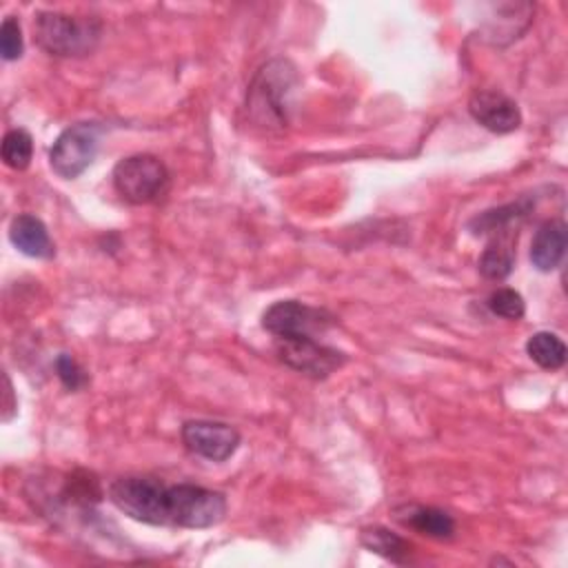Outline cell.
I'll return each instance as SVG.
<instances>
[{"mask_svg":"<svg viewBox=\"0 0 568 568\" xmlns=\"http://www.w3.org/2000/svg\"><path fill=\"white\" fill-rule=\"evenodd\" d=\"M33 158V138L27 129H11L2 138V160L13 171H24Z\"/></svg>","mask_w":568,"mask_h":568,"instance_id":"e0dca14e","label":"cell"},{"mask_svg":"<svg viewBox=\"0 0 568 568\" xmlns=\"http://www.w3.org/2000/svg\"><path fill=\"white\" fill-rule=\"evenodd\" d=\"M111 504L149 526L211 528L226 517V497L195 484H166L158 477L126 475L109 486Z\"/></svg>","mask_w":568,"mask_h":568,"instance_id":"6da1fadb","label":"cell"},{"mask_svg":"<svg viewBox=\"0 0 568 568\" xmlns=\"http://www.w3.org/2000/svg\"><path fill=\"white\" fill-rule=\"evenodd\" d=\"M359 541L364 548L382 555L384 559H388L393 564H406L410 557V544L402 535H397L384 526L364 528L359 535Z\"/></svg>","mask_w":568,"mask_h":568,"instance_id":"9a60e30c","label":"cell"},{"mask_svg":"<svg viewBox=\"0 0 568 568\" xmlns=\"http://www.w3.org/2000/svg\"><path fill=\"white\" fill-rule=\"evenodd\" d=\"M486 304H488L490 313H495V315H499L504 320H513V322L521 320L524 313H526V302H524L521 293L510 288V286H501V288L493 291L488 295Z\"/></svg>","mask_w":568,"mask_h":568,"instance_id":"d6986e66","label":"cell"},{"mask_svg":"<svg viewBox=\"0 0 568 568\" xmlns=\"http://www.w3.org/2000/svg\"><path fill=\"white\" fill-rule=\"evenodd\" d=\"M36 44L55 58H84L102 38V22L91 16L38 11L33 16Z\"/></svg>","mask_w":568,"mask_h":568,"instance_id":"3957f363","label":"cell"},{"mask_svg":"<svg viewBox=\"0 0 568 568\" xmlns=\"http://www.w3.org/2000/svg\"><path fill=\"white\" fill-rule=\"evenodd\" d=\"M395 519L402 526H408L430 539H450L457 528L453 515L435 506H419V504L402 506L395 510Z\"/></svg>","mask_w":568,"mask_h":568,"instance_id":"7c38bea8","label":"cell"},{"mask_svg":"<svg viewBox=\"0 0 568 568\" xmlns=\"http://www.w3.org/2000/svg\"><path fill=\"white\" fill-rule=\"evenodd\" d=\"M273 346L280 362L313 379L328 377L348 359L344 351H337L317 337H275Z\"/></svg>","mask_w":568,"mask_h":568,"instance_id":"52a82bcc","label":"cell"},{"mask_svg":"<svg viewBox=\"0 0 568 568\" xmlns=\"http://www.w3.org/2000/svg\"><path fill=\"white\" fill-rule=\"evenodd\" d=\"M182 444L209 462H226L240 448L242 435L235 426L213 419H189L180 428Z\"/></svg>","mask_w":568,"mask_h":568,"instance_id":"ba28073f","label":"cell"},{"mask_svg":"<svg viewBox=\"0 0 568 568\" xmlns=\"http://www.w3.org/2000/svg\"><path fill=\"white\" fill-rule=\"evenodd\" d=\"M335 324V317L297 300H280L262 313V328L273 337H317Z\"/></svg>","mask_w":568,"mask_h":568,"instance_id":"8992f818","label":"cell"},{"mask_svg":"<svg viewBox=\"0 0 568 568\" xmlns=\"http://www.w3.org/2000/svg\"><path fill=\"white\" fill-rule=\"evenodd\" d=\"M24 51V42H22V29L16 16H7L0 24V53L7 62L18 60Z\"/></svg>","mask_w":568,"mask_h":568,"instance_id":"ffe728a7","label":"cell"},{"mask_svg":"<svg viewBox=\"0 0 568 568\" xmlns=\"http://www.w3.org/2000/svg\"><path fill=\"white\" fill-rule=\"evenodd\" d=\"M468 113L493 133H513L521 124L517 102L497 89H475L468 98Z\"/></svg>","mask_w":568,"mask_h":568,"instance_id":"9c48e42d","label":"cell"},{"mask_svg":"<svg viewBox=\"0 0 568 568\" xmlns=\"http://www.w3.org/2000/svg\"><path fill=\"white\" fill-rule=\"evenodd\" d=\"M568 242V226L564 220H546L532 235L530 262L537 271L548 273L564 260Z\"/></svg>","mask_w":568,"mask_h":568,"instance_id":"8fae6325","label":"cell"},{"mask_svg":"<svg viewBox=\"0 0 568 568\" xmlns=\"http://www.w3.org/2000/svg\"><path fill=\"white\" fill-rule=\"evenodd\" d=\"M295 84L297 73L288 60L275 58L262 64L246 91V113L253 124L266 131L284 129L288 124V106Z\"/></svg>","mask_w":568,"mask_h":568,"instance_id":"7a4b0ae2","label":"cell"},{"mask_svg":"<svg viewBox=\"0 0 568 568\" xmlns=\"http://www.w3.org/2000/svg\"><path fill=\"white\" fill-rule=\"evenodd\" d=\"M100 146V126L95 122H78L67 126L49 151L51 169L64 178L75 180L95 160Z\"/></svg>","mask_w":568,"mask_h":568,"instance_id":"5b68a950","label":"cell"},{"mask_svg":"<svg viewBox=\"0 0 568 568\" xmlns=\"http://www.w3.org/2000/svg\"><path fill=\"white\" fill-rule=\"evenodd\" d=\"M55 373H58V379L62 382V386L69 388V390H80L89 382L84 368L69 353H60L58 355Z\"/></svg>","mask_w":568,"mask_h":568,"instance_id":"44dd1931","label":"cell"},{"mask_svg":"<svg viewBox=\"0 0 568 568\" xmlns=\"http://www.w3.org/2000/svg\"><path fill=\"white\" fill-rule=\"evenodd\" d=\"M515 242H517V231H504L493 235V240L486 244L479 257V273L486 280L499 282L510 275L515 266Z\"/></svg>","mask_w":568,"mask_h":568,"instance_id":"4fadbf2b","label":"cell"},{"mask_svg":"<svg viewBox=\"0 0 568 568\" xmlns=\"http://www.w3.org/2000/svg\"><path fill=\"white\" fill-rule=\"evenodd\" d=\"M62 495L69 504L75 506H91L95 501L102 499V486L98 481L95 475L87 473V470H75L67 477Z\"/></svg>","mask_w":568,"mask_h":568,"instance_id":"ac0fdd59","label":"cell"},{"mask_svg":"<svg viewBox=\"0 0 568 568\" xmlns=\"http://www.w3.org/2000/svg\"><path fill=\"white\" fill-rule=\"evenodd\" d=\"M532 209V202L528 197H521L517 202L497 206V209H488L479 215H475L468 222V229L475 235H484V233H504V231H513V224H519Z\"/></svg>","mask_w":568,"mask_h":568,"instance_id":"5bb4252c","label":"cell"},{"mask_svg":"<svg viewBox=\"0 0 568 568\" xmlns=\"http://www.w3.org/2000/svg\"><path fill=\"white\" fill-rule=\"evenodd\" d=\"M115 193L129 204H153L169 193L171 173L166 164L151 153L122 158L111 173Z\"/></svg>","mask_w":568,"mask_h":568,"instance_id":"277c9868","label":"cell"},{"mask_svg":"<svg viewBox=\"0 0 568 568\" xmlns=\"http://www.w3.org/2000/svg\"><path fill=\"white\" fill-rule=\"evenodd\" d=\"M526 353L544 371H559L566 364V344L550 331L532 333L526 342Z\"/></svg>","mask_w":568,"mask_h":568,"instance_id":"2e32d148","label":"cell"},{"mask_svg":"<svg viewBox=\"0 0 568 568\" xmlns=\"http://www.w3.org/2000/svg\"><path fill=\"white\" fill-rule=\"evenodd\" d=\"M11 244L36 260H51L55 255V244L44 226V222L31 213H20L9 224Z\"/></svg>","mask_w":568,"mask_h":568,"instance_id":"30bf717a","label":"cell"}]
</instances>
